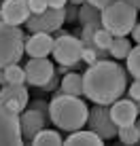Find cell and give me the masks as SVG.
Masks as SVG:
<instances>
[{
	"mask_svg": "<svg viewBox=\"0 0 140 146\" xmlns=\"http://www.w3.org/2000/svg\"><path fill=\"white\" fill-rule=\"evenodd\" d=\"M127 89V72L113 59H100L83 74V95L93 104L111 106Z\"/></svg>",
	"mask_w": 140,
	"mask_h": 146,
	"instance_id": "cell-1",
	"label": "cell"
},
{
	"mask_svg": "<svg viewBox=\"0 0 140 146\" xmlns=\"http://www.w3.org/2000/svg\"><path fill=\"white\" fill-rule=\"evenodd\" d=\"M89 108L79 95L55 93V98L49 102V121L62 131H77L87 125Z\"/></svg>",
	"mask_w": 140,
	"mask_h": 146,
	"instance_id": "cell-2",
	"label": "cell"
},
{
	"mask_svg": "<svg viewBox=\"0 0 140 146\" xmlns=\"http://www.w3.org/2000/svg\"><path fill=\"white\" fill-rule=\"evenodd\" d=\"M138 9L127 0H115L106 9H102V26L115 36H127L136 26Z\"/></svg>",
	"mask_w": 140,
	"mask_h": 146,
	"instance_id": "cell-3",
	"label": "cell"
},
{
	"mask_svg": "<svg viewBox=\"0 0 140 146\" xmlns=\"http://www.w3.org/2000/svg\"><path fill=\"white\" fill-rule=\"evenodd\" d=\"M26 53V34L19 26L0 21V68L19 64Z\"/></svg>",
	"mask_w": 140,
	"mask_h": 146,
	"instance_id": "cell-4",
	"label": "cell"
},
{
	"mask_svg": "<svg viewBox=\"0 0 140 146\" xmlns=\"http://www.w3.org/2000/svg\"><path fill=\"white\" fill-rule=\"evenodd\" d=\"M57 36H55V42H53V57H55L57 64L62 66H79L81 62V55H83V40L81 36H72L70 32H64V30H57Z\"/></svg>",
	"mask_w": 140,
	"mask_h": 146,
	"instance_id": "cell-5",
	"label": "cell"
},
{
	"mask_svg": "<svg viewBox=\"0 0 140 146\" xmlns=\"http://www.w3.org/2000/svg\"><path fill=\"white\" fill-rule=\"evenodd\" d=\"M23 140L21 133V119L19 112H15L0 102V146H21Z\"/></svg>",
	"mask_w": 140,
	"mask_h": 146,
	"instance_id": "cell-6",
	"label": "cell"
},
{
	"mask_svg": "<svg viewBox=\"0 0 140 146\" xmlns=\"http://www.w3.org/2000/svg\"><path fill=\"white\" fill-rule=\"evenodd\" d=\"M87 127L93 129L98 135H102L104 140L117 138V133H119V125L113 121L111 106H106V104H96L93 108H89Z\"/></svg>",
	"mask_w": 140,
	"mask_h": 146,
	"instance_id": "cell-7",
	"label": "cell"
},
{
	"mask_svg": "<svg viewBox=\"0 0 140 146\" xmlns=\"http://www.w3.org/2000/svg\"><path fill=\"white\" fill-rule=\"evenodd\" d=\"M62 23H66V9H53L49 7L43 13H32L28 17L26 26L30 32H57L62 30Z\"/></svg>",
	"mask_w": 140,
	"mask_h": 146,
	"instance_id": "cell-8",
	"label": "cell"
},
{
	"mask_svg": "<svg viewBox=\"0 0 140 146\" xmlns=\"http://www.w3.org/2000/svg\"><path fill=\"white\" fill-rule=\"evenodd\" d=\"M23 68H26V83L38 89H43L55 74V66L47 57H30Z\"/></svg>",
	"mask_w": 140,
	"mask_h": 146,
	"instance_id": "cell-9",
	"label": "cell"
},
{
	"mask_svg": "<svg viewBox=\"0 0 140 146\" xmlns=\"http://www.w3.org/2000/svg\"><path fill=\"white\" fill-rule=\"evenodd\" d=\"M19 119H21V133H23V140L26 142L32 144V140L36 138V133L41 131V129H45V125H47L49 117L47 114H43L41 110L28 106L26 110H23L21 114H19Z\"/></svg>",
	"mask_w": 140,
	"mask_h": 146,
	"instance_id": "cell-10",
	"label": "cell"
},
{
	"mask_svg": "<svg viewBox=\"0 0 140 146\" xmlns=\"http://www.w3.org/2000/svg\"><path fill=\"white\" fill-rule=\"evenodd\" d=\"M0 102H4L11 110L21 114L28 108V102H30L28 87L26 85H11V83L0 87Z\"/></svg>",
	"mask_w": 140,
	"mask_h": 146,
	"instance_id": "cell-11",
	"label": "cell"
},
{
	"mask_svg": "<svg viewBox=\"0 0 140 146\" xmlns=\"http://www.w3.org/2000/svg\"><path fill=\"white\" fill-rule=\"evenodd\" d=\"M111 117H113V121L119 125V127H123V125H134L136 123L140 112H138L136 102H134L132 98H125V100L119 98L117 102L111 104Z\"/></svg>",
	"mask_w": 140,
	"mask_h": 146,
	"instance_id": "cell-12",
	"label": "cell"
},
{
	"mask_svg": "<svg viewBox=\"0 0 140 146\" xmlns=\"http://www.w3.org/2000/svg\"><path fill=\"white\" fill-rule=\"evenodd\" d=\"M0 11H2L4 21L13 23V26H21V23H26L28 17L32 15L28 0H2Z\"/></svg>",
	"mask_w": 140,
	"mask_h": 146,
	"instance_id": "cell-13",
	"label": "cell"
},
{
	"mask_svg": "<svg viewBox=\"0 0 140 146\" xmlns=\"http://www.w3.org/2000/svg\"><path fill=\"white\" fill-rule=\"evenodd\" d=\"M53 42L49 32H32V36L26 38V53L30 57H49L53 53Z\"/></svg>",
	"mask_w": 140,
	"mask_h": 146,
	"instance_id": "cell-14",
	"label": "cell"
},
{
	"mask_svg": "<svg viewBox=\"0 0 140 146\" xmlns=\"http://www.w3.org/2000/svg\"><path fill=\"white\" fill-rule=\"evenodd\" d=\"M106 140L102 135H98L93 129H77L70 131V135L64 140L66 146H102Z\"/></svg>",
	"mask_w": 140,
	"mask_h": 146,
	"instance_id": "cell-15",
	"label": "cell"
},
{
	"mask_svg": "<svg viewBox=\"0 0 140 146\" xmlns=\"http://www.w3.org/2000/svg\"><path fill=\"white\" fill-rule=\"evenodd\" d=\"M59 93H68V95H83V74L77 72H66L59 83Z\"/></svg>",
	"mask_w": 140,
	"mask_h": 146,
	"instance_id": "cell-16",
	"label": "cell"
},
{
	"mask_svg": "<svg viewBox=\"0 0 140 146\" xmlns=\"http://www.w3.org/2000/svg\"><path fill=\"white\" fill-rule=\"evenodd\" d=\"M79 23L85 26V23H102V9L93 7V4L85 2L79 7Z\"/></svg>",
	"mask_w": 140,
	"mask_h": 146,
	"instance_id": "cell-17",
	"label": "cell"
},
{
	"mask_svg": "<svg viewBox=\"0 0 140 146\" xmlns=\"http://www.w3.org/2000/svg\"><path fill=\"white\" fill-rule=\"evenodd\" d=\"M32 144L34 146H59L64 144V140L55 129H41L36 133V138L32 140Z\"/></svg>",
	"mask_w": 140,
	"mask_h": 146,
	"instance_id": "cell-18",
	"label": "cell"
},
{
	"mask_svg": "<svg viewBox=\"0 0 140 146\" xmlns=\"http://www.w3.org/2000/svg\"><path fill=\"white\" fill-rule=\"evenodd\" d=\"M108 51H111V55L115 59H127L129 51H132V42H129L127 36H115Z\"/></svg>",
	"mask_w": 140,
	"mask_h": 146,
	"instance_id": "cell-19",
	"label": "cell"
},
{
	"mask_svg": "<svg viewBox=\"0 0 140 146\" xmlns=\"http://www.w3.org/2000/svg\"><path fill=\"white\" fill-rule=\"evenodd\" d=\"M119 142L121 144H127V146H134L140 142V131L136 127V123L134 125H123V127H119V133H117Z\"/></svg>",
	"mask_w": 140,
	"mask_h": 146,
	"instance_id": "cell-20",
	"label": "cell"
},
{
	"mask_svg": "<svg viewBox=\"0 0 140 146\" xmlns=\"http://www.w3.org/2000/svg\"><path fill=\"white\" fill-rule=\"evenodd\" d=\"M4 76H7V85H23L26 83V68H21L19 64H11L4 68Z\"/></svg>",
	"mask_w": 140,
	"mask_h": 146,
	"instance_id": "cell-21",
	"label": "cell"
},
{
	"mask_svg": "<svg viewBox=\"0 0 140 146\" xmlns=\"http://www.w3.org/2000/svg\"><path fill=\"white\" fill-rule=\"evenodd\" d=\"M127 72L132 78H140V44L132 47L127 55Z\"/></svg>",
	"mask_w": 140,
	"mask_h": 146,
	"instance_id": "cell-22",
	"label": "cell"
},
{
	"mask_svg": "<svg viewBox=\"0 0 140 146\" xmlns=\"http://www.w3.org/2000/svg\"><path fill=\"white\" fill-rule=\"evenodd\" d=\"M113 38H115V34L113 32H108L106 28H100L98 32H96V36H93V47H98V49H111V44H113Z\"/></svg>",
	"mask_w": 140,
	"mask_h": 146,
	"instance_id": "cell-23",
	"label": "cell"
},
{
	"mask_svg": "<svg viewBox=\"0 0 140 146\" xmlns=\"http://www.w3.org/2000/svg\"><path fill=\"white\" fill-rule=\"evenodd\" d=\"M81 62L91 66V64L98 62V47H85L83 49V55H81Z\"/></svg>",
	"mask_w": 140,
	"mask_h": 146,
	"instance_id": "cell-24",
	"label": "cell"
},
{
	"mask_svg": "<svg viewBox=\"0 0 140 146\" xmlns=\"http://www.w3.org/2000/svg\"><path fill=\"white\" fill-rule=\"evenodd\" d=\"M30 2V11L32 13H43L49 9V0H28Z\"/></svg>",
	"mask_w": 140,
	"mask_h": 146,
	"instance_id": "cell-25",
	"label": "cell"
},
{
	"mask_svg": "<svg viewBox=\"0 0 140 146\" xmlns=\"http://www.w3.org/2000/svg\"><path fill=\"white\" fill-rule=\"evenodd\" d=\"M64 9H66V21H77L79 23V7H77V4L70 2Z\"/></svg>",
	"mask_w": 140,
	"mask_h": 146,
	"instance_id": "cell-26",
	"label": "cell"
},
{
	"mask_svg": "<svg viewBox=\"0 0 140 146\" xmlns=\"http://www.w3.org/2000/svg\"><path fill=\"white\" fill-rule=\"evenodd\" d=\"M127 95H129L132 100H140V78H134V80H132Z\"/></svg>",
	"mask_w": 140,
	"mask_h": 146,
	"instance_id": "cell-27",
	"label": "cell"
},
{
	"mask_svg": "<svg viewBox=\"0 0 140 146\" xmlns=\"http://www.w3.org/2000/svg\"><path fill=\"white\" fill-rule=\"evenodd\" d=\"M59 83H62V80H59V72L55 70L53 78H51V80H49V83H47V85L43 87V91H55V89H59Z\"/></svg>",
	"mask_w": 140,
	"mask_h": 146,
	"instance_id": "cell-28",
	"label": "cell"
},
{
	"mask_svg": "<svg viewBox=\"0 0 140 146\" xmlns=\"http://www.w3.org/2000/svg\"><path fill=\"white\" fill-rule=\"evenodd\" d=\"M30 106L36 108V110H41L43 114H47V117H49V102H43V100H34V102H30Z\"/></svg>",
	"mask_w": 140,
	"mask_h": 146,
	"instance_id": "cell-29",
	"label": "cell"
},
{
	"mask_svg": "<svg viewBox=\"0 0 140 146\" xmlns=\"http://www.w3.org/2000/svg\"><path fill=\"white\" fill-rule=\"evenodd\" d=\"M89 4H93V7H98V9H106L108 4H113L115 0H87Z\"/></svg>",
	"mask_w": 140,
	"mask_h": 146,
	"instance_id": "cell-30",
	"label": "cell"
},
{
	"mask_svg": "<svg viewBox=\"0 0 140 146\" xmlns=\"http://www.w3.org/2000/svg\"><path fill=\"white\" fill-rule=\"evenodd\" d=\"M68 4V0H49V7H53V9H64Z\"/></svg>",
	"mask_w": 140,
	"mask_h": 146,
	"instance_id": "cell-31",
	"label": "cell"
},
{
	"mask_svg": "<svg viewBox=\"0 0 140 146\" xmlns=\"http://www.w3.org/2000/svg\"><path fill=\"white\" fill-rule=\"evenodd\" d=\"M132 38L136 40V44H140V23H136V26H134V30H132Z\"/></svg>",
	"mask_w": 140,
	"mask_h": 146,
	"instance_id": "cell-32",
	"label": "cell"
},
{
	"mask_svg": "<svg viewBox=\"0 0 140 146\" xmlns=\"http://www.w3.org/2000/svg\"><path fill=\"white\" fill-rule=\"evenodd\" d=\"M7 85V76H4V68H0V87Z\"/></svg>",
	"mask_w": 140,
	"mask_h": 146,
	"instance_id": "cell-33",
	"label": "cell"
},
{
	"mask_svg": "<svg viewBox=\"0 0 140 146\" xmlns=\"http://www.w3.org/2000/svg\"><path fill=\"white\" fill-rule=\"evenodd\" d=\"M68 2H72V4H77V7H81V4H85L87 0H68Z\"/></svg>",
	"mask_w": 140,
	"mask_h": 146,
	"instance_id": "cell-34",
	"label": "cell"
},
{
	"mask_svg": "<svg viewBox=\"0 0 140 146\" xmlns=\"http://www.w3.org/2000/svg\"><path fill=\"white\" fill-rule=\"evenodd\" d=\"M127 2H129V4H134V7H136L138 11H140V0H127Z\"/></svg>",
	"mask_w": 140,
	"mask_h": 146,
	"instance_id": "cell-35",
	"label": "cell"
},
{
	"mask_svg": "<svg viewBox=\"0 0 140 146\" xmlns=\"http://www.w3.org/2000/svg\"><path fill=\"white\" fill-rule=\"evenodd\" d=\"M136 127H138V131H140V119H136Z\"/></svg>",
	"mask_w": 140,
	"mask_h": 146,
	"instance_id": "cell-36",
	"label": "cell"
},
{
	"mask_svg": "<svg viewBox=\"0 0 140 146\" xmlns=\"http://www.w3.org/2000/svg\"><path fill=\"white\" fill-rule=\"evenodd\" d=\"M0 7H2V0H0Z\"/></svg>",
	"mask_w": 140,
	"mask_h": 146,
	"instance_id": "cell-37",
	"label": "cell"
}]
</instances>
